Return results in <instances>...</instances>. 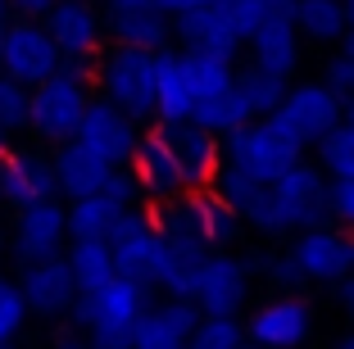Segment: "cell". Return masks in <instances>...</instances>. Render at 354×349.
<instances>
[{
  "label": "cell",
  "mask_w": 354,
  "mask_h": 349,
  "mask_svg": "<svg viewBox=\"0 0 354 349\" xmlns=\"http://www.w3.org/2000/svg\"><path fill=\"white\" fill-rule=\"evenodd\" d=\"M150 304V290L127 277H109L100 290H86L73 299V322L86 327L91 349H132V322Z\"/></svg>",
  "instance_id": "6da1fadb"
},
{
  "label": "cell",
  "mask_w": 354,
  "mask_h": 349,
  "mask_svg": "<svg viewBox=\"0 0 354 349\" xmlns=\"http://www.w3.org/2000/svg\"><path fill=\"white\" fill-rule=\"evenodd\" d=\"M300 159H304V145L277 123V113L250 118L245 127L223 136V164L245 173V177H254V182H277V177L291 164H300Z\"/></svg>",
  "instance_id": "7a4b0ae2"
},
{
  "label": "cell",
  "mask_w": 354,
  "mask_h": 349,
  "mask_svg": "<svg viewBox=\"0 0 354 349\" xmlns=\"http://www.w3.org/2000/svg\"><path fill=\"white\" fill-rule=\"evenodd\" d=\"M155 55L136 46H109L95 59V86L114 109H123L132 123L155 118Z\"/></svg>",
  "instance_id": "3957f363"
},
{
  "label": "cell",
  "mask_w": 354,
  "mask_h": 349,
  "mask_svg": "<svg viewBox=\"0 0 354 349\" xmlns=\"http://www.w3.org/2000/svg\"><path fill=\"white\" fill-rule=\"evenodd\" d=\"M327 223V173L309 159L272 182V236H295Z\"/></svg>",
  "instance_id": "277c9868"
},
{
  "label": "cell",
  "mask_w": 354,
  "mask_h": 349,
  "mask_svg": "<svg viewBox=\"0 0 354 349\" xmlns=\"http://www.w3.org/2000/svg\"><path fill=\"white\" fill-rule=\"evenodd\" d=\"M86 104H91V86L68 77V73H50L46 82H37L28 91V127L41 141L64 145L77 136Z\"/></svg>",
  "instance_id": "5b68a950"
},
{
  "label": "cell",
  "mask_w": 354,
  "mask_h": 349,
  "mask_svg": "<svg viewBox=\"0 0 354 349\" xmlns=\"http://www.w3.org/2000/svg\"><path fill=\"white\" fill-rule=\"evenodd\" d=\"M250 295H254V263L250 258L232 254V249H209L205 267H200V277H196V290H191V304L200 313L241 318Z\"/></svg>",
  "instance_id": "8992f818"
},
{
  "label": "cell",
  "mask_w": 354,
  "mask_h": 349,
  "mask_svg": "<svg viewBox=\"0 0 354 349\" xmlns=\"http://www.w3.org/2000/svg\"><path fill=\"white\" fill-rule=\"evenodd\" d=\"M286 258H291L300 286L318 281V286H332L336 277L354 272V232L345 227H309V232H295L291 245H286Z\"/></svg>",
  "instance_id": "52a82bcc"
},
{
  "label": "cell",
  "mask_w": 354,
  "mask_h": 349,
  "mask_svg": "<svg viewBox=\"0 0 354 349\" xmlns=\"http://www.w3.org/2000/svg\"><path fill=\"white\" fill-rule=\"evenodd\" d=\"M245 340L259 349H304L313 336V304L304 295H272L254 304L250 313H241Z\"/></svg>",
  "instance_id": "ba28073f"
},
{
  "label": "cell",
  "mask_w": 354,
  "mask_h": 349,
  "mask_svg": "<svg viewBox=\"0 0 354 349\" xmlns=\"http://www.w3.org/2000/svg\"><path fill=\"white\" fill-rule=\"evenodd\" d=\"M0 73L28 91L46 82L50 73H59V50H55L50 32L41 28V19H14L0 28Z\"/></svg>",
  "instance_id": "9c48e42d"
},
{
  "label": "cell",
  "mask_w": 354,
  "mask_h": 349,
  "mask_svg": "<svg viewBox=\"0 0 354 349\" xmlns=\"http://www.w3.org/2000/svg\"><path fill=\"white\" fill-rule=\"evenodd\" d=\"M277 123L309 150V145H318L332 127L345 123V100L327 82H291L286 95H281V104H277Z\"/></svg>",
  "instance_id": "30bf717a"
},
{
  "label": "cell",
  "mask_w": 354,
  "mask_h": 349,
  "mask_svg": "<svg viewBox=\"0 0 354 349\" xmlns=\"http://www.w3.org/2000/svg\"><path fill=\"white\" fill-rule=\"evenodd\" d=\"M41 28L50 32L59 59H100L104 50V23L95 0H55Z\"/></svg>",
  "instance_id": "8fae6325"
},
{
  "label": "cell",
  "mask_w": 354,
  "mask_h": 349,
  "mask_svg": "<svg viewBox=\"0 0 354 349\" xmlns=\"http://www.w3.org/2000/svg\"><path fill=\"white\" fill-rule=\"evenodd\" d=\"M73 141H82L91 154H100L109 168H127L136 141H141V123H132V118H127L123 109H114L104 95H91V104H86L82 127H77Z\"/></svg>",
  "instance_id": "7c38bea8"
},
{
  "label": "cell",
  "mask_w": 354,
  "mask_h": 349,
  "mask_svg": "<svg viewBox=\"0 0 354 349\" xmlns=\"http://www.w3.org/2000/svg\"><path fill=\"white\" fill-rule=\"evenodd\" d=\"M127 168H132L136 186H141V196L155 200V205H164V200H177V196H187V191H191L187 173H182V164H177V154L168 150V141L159 136V127L141 132V141H136V150H132V159H127Z\"/></svg>",
  "instance_id": "4fadbf2b"
},
{
  "label": "cell",
  "mask_w": 354,
  "mask_h": 349,
  "mask_svg": "<svg viewBox=\"0 0 354 349\" xmlns=\"http://www.w3.org/2000/svg\"><path fill=\"white\" fill-rule=\"evenodd\" d=\"M159 136L168 141V150L177 154V164L187 173L191 191L214 182V173L223 168V136H214L209 127H200L196 118H182V123H155Z\"/></svg>",
  "instance_id": "5bb4252c"
},
{
  "label": "cell",
  "mask_w": 354,
  "mask_h": 349,
  "mask_svg": "<svg viewBox=\"0 0 354 349\" xmlns=\"http://www.w3.org/2000/svg\"><path fill=\"white\" fill-rule=\"evenodd\" d=\"M200 308L191 299H150L141 318L132 322V349H187L191 327H196Z\"/></svg>",
  "instance_id": "9a60e30c"
},
{
  "label": "cell",
  "mask_w": 354,
  "mask_h": 349,
  "mask_svg": "<svg viewBox=\"0 0 354 349\" xmlns=\"http://www.w3.org/2000/svg\"><path fill=\"white\" fill-rule=\"evenodd\" d=\"M19 290H23V304H28V313H41V318H59V313H68V308H73V299H77L73 272H68L64 254H50V258H37V263H28Z\"/></svg>",
  "instance_id": "2e32d148"
},
{
  "label": "cell",
  "mask_w": 354,
  "mask_h": 349,
  "mask_svg": "<svg viewBox=\"0 0 354 349\" xmlns=\"http://www.w3.org/2000/svg\"><path fill=\"white\" fill-rule=\"evenodd\" d=\"M173 37L182 41V50L227 55V59H236V50L245 46L236 37V28L227 23V14L218 10V0L196 5V10H187V14H173Z\"/></svg>",
  "instance_id": "e0dca14e"
},
{
  "label": "cell",
  "mask_w": 354,
  "mask_h": 349,
  "mask_svg": "<svg viewBox=\"0 0 354 349\" xmlns=\"http://www.w3.org/2000/svg\"><path fill=\"white\" fill-rule=\"evenodd\" d=\"M59 186H55V168L41 154H10L0 159V200L14 209H28L37 200H55Z\"/></svg>",
  "instance_id": "ac0fdd59"
},
{
  "label": "cell",
  "mask_w": 354,
  "mask_h": 349,
  "mask_svg": "<svg viewBox=\"0 0 354 349\" xmlns=\"http://www.w3.org/2000/svg\"><path fill=\"white\" fill-rule=\"evenodd\" d=\"M68 240V218H64L59 200H37V205L19 209V232H14V245L28 263L37 258L59 254V245Z\"/></svg>",
  "instance_id": "d6986e66"
},
{
  "label": "cell",
  "mask_w": 354,
  "mask_h": 349,
  "mask_svg": "<svg viewBox=\"0 0 354 349\" xmlns=\"http://www.w3.org/2000/svg\"><path fill=\"white\" fill-rule=\"evenodd\" d=\"M245 50H250L254 68L291 82L295 68H300V32H295V23L272 19V23H263V28H254L250 37H245Z\"/></svg>",
  "instance_id": "ffe728a7"
},
{
  "label": "cell",
  "mask_w": 354,
  "mask_h": 349,
  "mask_svg": "<svg viewBox=\"0 0 354 349\" xmlns=\"http://www.w3.org/2000/svg\"><path fill=\"white\" fill-rule=\"evenodd\" d=\"M109 249H114V277H127V281H136V286H146V290H159L168 240L159 236L155 227H146V232H136V236L118 240V245H109Z\"/></svg>",
  "instance_id": "44dd1931"
},
{
  "label": "cell",
  "mask_w": 354,
  "mask_h": 349,
  "mask_svg": "<svg viewBox=\"0 0 354 349\" xmlns=\"http://www.w3.org/2000/svg\"><path fill=\"white\" fill-rule=\"evenodd\" d=\"M55 168V186H59V196L68 200H82V196H95L109 177V164H104L100 154H91L82 141H64L50 159Z\"/></svg>",
  "instance_id": "7402d4cb"
},
{
  "label": "cell",
  "mask_w": 354,
  "mask_h": 349,
  "mask_svg": "<svg viewBox=\"0 0 354 349\" xmlns=\"http://www.w3.org/2000/svg\"><path fill=\"white\" fill-rule=\"evenodd\" d=\"M177 59H182V77H187V91H191V113H196V104L218 100L223 91L236 86V59H227V55L177 50Z\"/></svg>",
  "instance_id": "603a6c76"
},
{
  "label": "cell",
  "mask_w": 354,
  "mask_h": 349,
  "mask_svg": "<svg viewBox=\"0 0 354 349\" xmlns=\"http://www.w3.org/2000/svg\"><path fill=\"white\" fill-rule=\"evenodd\" d=\"M109 37H114V46H136V50H168L173 19H168V14H159L155 5L118 10V14H109Z\"/></svg>",
  "instance_id": "cb8c5ba5"
},
{
  "label": "cell",
  "mask_w": 354,
  "mask_h": 349,
  "mask_svg": "<svg viewBox=\"0 0 354 349\" xmlns=\"http://www.w3.org/2000/svg\"><path fill=\"white\" fill-rule=\"evenodd\" d=\"M191 118V91L182 77V59L177 50L155 55V123H182Z\"/></svg>",
  "instance_id": "d4e9b609"
},
{
  "label": "cell",
  "mask_w": 354,
  "mask_h": 349,
  "mask_svg": "<svg viewBox=\"0 0 354 349\" xmlns=\"http://www.w3.org/2000/svg\"><path fill=\"white\" fill-rule=\"evenodd\" d=\"M196 214H200V240H205L209 249H236V240L245 236L241 214L227 205V200L214 196L209 186H200V191H196Z\"/></svg>",
  "instance_id": "484cf974"
},
{
  "label": "cell",
  "mask_w": 354,
  "mask_h": 349,
  "mask_svg": "<svg viewBox=\"0 0 354 349\" xmlns=\"http://www.w3.org/2000/svg\"><path fill=\"white\" fill-rule=\"evenodd\" d=\"M300 41L309 37L313 46H336L350 32V19H345V5L341 0H295V14H291Z\"/></svg>",
  "instance_id": "4316f807"
},
{
  "label": "cell",
  "mask_w": 354,
  "mask_h": 349,
  "mask_svg": "<svg viewBox=\"0 0 354 349\" xmlns=\"http://www.w3.org/2000/svg\"><path fill=\"white\" fill-rule=\"evenodd\" d=\"M168 240V236H164ZM209 249L200 240H168V254H164V272H159V290L173 299H191L196 290V277L205 267Z\"/></svg>",
  "instance_id": "83f0119b"
},
{
  "label": "cell",
  "mask_w": 354,
  "mask_h": 349,
  "mask_svg": "<svg viewBox=\"0 0 354 349\" xmlns=\"http://www.w3.org/2000/svg\"><path fill=\"white\" fill-rule=\"evenodd\" d=\"M64 263H68V272H73L77 295L100 290L104 281L114 277V249H109V240H73L68 254H64Z\"/></svg>",
  "instance_id": "f1b7e54d"
},
{
  "label": "cell",
  "mask_w": 354,
  "mask_h": 349,
  "mask_svg": "<svg viewBox=\"0 0 354 349\" xmlns=\"http://www.w3.org/2000/svg\"><path fill=\"white\" fill-rule=\"evenodd\" d=\"M123 209L114 205L109 196H82V200H68L64 205V218H68V236L73 240H109V227Z\"/></svg>",
  "instance_id": "f546056e"
},
{
  "label": "cell",
  "mask_w": 354,
  "mask_h": 349,
  "mask_svg": "<svg viewBox=\"0 0 354 349\" xmlns=\"http://www.w3.org/2000/svg\"><path fill=\"white\" fill-rule=\"evenodd\" d=\"M286 77H272V73L254 68V64H245V68H236V95L245 100V109L254 113V118H263V113H277L281 95H286Z\"/></svg>",
  "instance_id": "4dcf8cb0"
},
{
  "label": "cell",
  "mask_w": 354,
  "mask_h": 349,
  "mask_svg": "<svg viewBox=\"0 0 354 349\" xmlns=\"http://www.w3.org/2000/svg\"><path fill=\"white\" fill-rule=\"evenodd\" d=\"M318 150V168H323L332 182H354V127L341 123L313 145Z\"/></svg>",
  "instance_id": "1f68e13d"
},
{
  "label": "cell",
  "mask_w": 354,
  "mask_h": 349,
  "mask_svg": "<svg viewBox=\"0 0 354 349\" xmlns=\"http://www.w3.org/2000/svg\"><path fill=\"white\" fill-rule=\"evenodd\" d=\"M245 340L241 318H223V313H200L196 327H191L187 349H236Z\"/></svg>",
  "instance_id": "d6a6232c"
},
{
  "label": "cell",
  "mask_w": 354,
  "mask_h": 349,
  "mask_svg": "<svg viewBox=\"0 0 354 349\" xmlns=\"http://www.w3.org/2000/svg\"><path fill=\"white\" fill-rule=\"evenodd\" d=\"M28 127V86L0 73V132H23Z\"/></svg>",
  "instance_id": "836d02e7"
},
{
  "label": "cell",
  "mask_w": 354,
  "mask_h": 349,
  "mask_svg": "<svg viewBox=\"0 0 354 349\" xmlns=\"http://www.w3.org/2000/svg\"><path fill=\"white\" fill-rule=\"evenodd\" d=\"M218 10L227 14V23L236 28V37L245 41L254 28L268 23V0H218Z\"/></svg>",
  "instance_id": "e575fe53"
},
{
  "label": "cell",
  "mask_w": 354,
  "mask_h": 349,
  "mask_svg": "<svg viewBox=\"0 0 354 349\" xmlns=\"http://www.w3.org/2000/svg\"><path fill=\"white\" fill-rule=\"evenodd\" d=\"M336 46H341V55H336V59L327 64V77H323V82L332 86V91L341 95V100H350V95H354V28L345 32V37H341Z\"/></svg>",
  "instance_id": "d590c367"
},
{
  "label": "cell",
  "mask_w": 354,
  "mask_h": 349,
  "mask_svg": "<svg viewBox=\"0 0 354 349\" xmlns=\"http://www.w3.org/2000/svg\"><path fill=\"white\" fill-rule=\"evenodd\" d=\"M23 318H28V304H23V290L14 286V281L0 277V345H10L14 336H19Z\"/></svg>",
  "instance_id": "8d00e7d4"
},
{
  "label": "cell",
  "mask_w": 354,
  "mask_h": 349,
  "mask_svg": "<svg viewBox=\"0 0 354 349\" xmlns=\"http://www.w3.org/2000/svg\"><path fill=\"white\" fill-rule=\"evenodd\" d=\"M327 223L354 232V182H332L327 177Z\"/></svg>",
  "instance_id": "74e56055"
},
{
  "label": "cell",
  "mask_w": 354,
  "mask_h": 349,
  "mask_svg": "<svg viewBox=\"0 0 354 349\" xmlns=\"http://www.w3.org/2000/svg\"><path fill=\"white\" fill-rule=\"evenodd\" d=\"M100 196H109L118 209H136L141 200H146V196H141V186H136V177H132V168H109Z\"/></svg>",
  "instance_id": "f35d334b"
},
{
  "label": "cell",
  "mask_w": 354,
  "mask_h": 349,
  "mask_svg": "<svg viewBox=\"0 0 354 349\" xmlns=\"http://www.w3.org/2000/svg\"><path fill=\"white\" fill-rule=\"evenodd\" d=\"M259 272L268 277V286H272V290H281V295H291V290H300V277H295V267H291V258H286V254H277V258H263V263H259Z\"/></svg>",
  "instance_id": "ab89813d"
},
{
  "label": "cell",
  "mask_w": 354,
  "mask_h": 349,
  "mask_svg": "<svg viewBox=\"0 0 354 349\" xmlns=\"http://www.w3.org/2000/svg\"><path fill=\"white\" fill-rule=\"evenodd\" d=\"M146 227H150V209H146V205L123 209V214L114 218V227H109V245H118V240L136 236V232H146Z\"/></svg>",
  "instance_id": "60d3db41"
},
{
  "label": "cell",
  "mask_w": 354,
  "mask_h": 349,
  "mask_svg": "<svg viewBox=\"0 0 354 349\" xmlns=\"http://www.w3.org/2000/svg\"><path fill=\"white\" fill-rule=\"evenodd\" d=\"M332 304H336V313H341V318L354 322V272H345V277L332 281Z\"/></svg>",
  "instance_id": "b9f144b4"
},
{
  "label": "cell",
  "mask_w": 354,
  "mask_h": 349,
  "mask_svg": "<svg viewBox=\"0 0 354 349\" xmlns=\"http://www.w3.org/2000/svg\"><path fill=\"white\" fill-rule=\"evenodd\" d=\"M50 5H55V0H5V10H14L19 19H46Z\"/></svg>",
  "instance_id": "7bdbcfd3"
},
{
  "label": "cell",
  "mask_w": 354,
  "mask_h": 349,
  "mask_svg": "<svg viewBox=\"0 0 354 349\" xmlns=\"http://www.w3.org/2000/svg\"><path fill=\"white\" fill-rule=\"evenodd\" d=\"M59 73H68V77L91 86L95 82V59H59Z\"/></svg>",
  "instance_id": "ee69618b"
},
{
  "label": "cell",
  "mask_w": 354,
  "mask_h": 349,
  "mask_svg": "<svg viewBox=\"0 0 354 349\" xmlns=\"http://www.w3.org/2000/svg\"><path fill=\"white\" fill-rule=\"evenodd\" d=\"M150 5L173 19V14H187V10H196V5H209V0H150Z\"/></svg>",
  "instance_id": "f6af8a7d"
},
{
  "label": "cell",
  "mask_w": 354,
  "mask_h": 349,
  "mask_svg": "<svg viewBox=\"0 0 354 349\" xmlns=\"http://www.w3.org/2000/svg\"><path fill=\"white\" fill-rule=\"evenodd\" d=\"M136 5H150V0H95V10L118 14V10H136Z\"/></svg>",
  "instance_id": "bcb514c9"
},
{
  "label": "cell",
  "mask_w": 354,
  "mask_h": 349,
  "mask_svg": "<svg viewBox=\"0 0 354 349\" xmlns=\"http://www.w3.org/2000/svg\"><path fill=\"white\" fill-rule=\"evenodd\" d=\"M332 349H354V327H350V331H345V336H341V340H336V345H332Z\"/></svg>",
  "instance_id": "7dc6e473"
},
{
  "label": "cell",
  "mask_w": 354,
  "mask_h": 349,
  "mask_svg": "<svg viewBox=\"0 0 354 349\" xmlns=\"http://www.w3.org/2000/svg\"><path fill=\"white\" fill-rule=\"evenodd\" d=\"M345 123L354 127V95H350V100H345Z\"/></svg>",
  "instance_id": "c3c4849f"
},
{
  "label": "cell",
  "mask_w": 354,
  "mask_h": 349,
  "mask_svg": "<svg viewBox=\"0 0 354 349\" xmlns=\"http://www.w3.org/2000/svg\"><path fill=\"white\" fill-rule=\"evenodd\" d=\"M345 5V19H350V28H354V0H341Z\"/></svg>",
  "instance_id": "681fc988"
},
{
  "label": "cell",
  "mask_w": 354,
  "mask_h": 349,
  "mask_svg": "<svg viewBox=\"0 0 354 349\" xmlns=\"http://www.w3.org/2000/svg\"><path fill=\"white\" fill-rule=\"evenodd\" d=\"M59 349H91V345H82V340H64Z\"/></svg>",
  "instance_id": "f907efd6"
},
{
  "label": "cell",
  "mask_w": 354,
  "mask_h": 349,
  "mask_svg": "<svg viewBox=\"0 0 354 349\" xmlns=\"http://www.w3.org/2000/svg\"><path fill=\"white\" fill-rule=\"evenodd\" d=\"M5 14H10V10H5V0H0V28H5Z\"/></svg>",
  "instance_id": "816d5d0a"
},
{
  "label": "cell",
  "mask_w": 354,
  "mask_h": 349,
  "mask_svg": "<svg viewBox=\"0 0 354 349\" xmlns=\"http://www.w3.org/2000/svg\"><path fill=\"white\" fill-rule=\"evenodd\" d=\"M236 349H259V345H250V340H241V345H236Z\"/></svg>",
  "instance_id": "f5cc1de1"
},
{
  "label": "cell",
  "mask_w": 354,
  "mask_h": 349,
  "mask_svg": "<svg viewBox=\"0 0 354 349\" xmlns=\"http://www.w3.org/2000/svg\"><path fill=\"white\" fill-rule=\"evenodd\" d=\"M0 159H5V141H0Z\"/></svg>",
  "instance_id": "db71d44e"
},
{
  "label": "cell",
  "mask_w": 354,
  "mask_h": 349,
  "mask_svg": "<svg viewBox=\"0 0 354 349\" xmlns=\"http://www.w3.org/2000/svg\"><path fill=\"white\" fill-rule=\"evenodd\" d=\"M0 349H10V345H0Z\"/></svg>",
  "instance_id": "11a10c76"
}]
</instances>
